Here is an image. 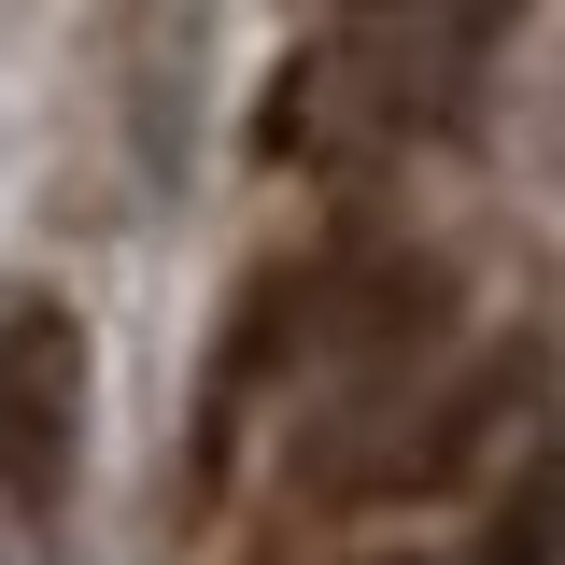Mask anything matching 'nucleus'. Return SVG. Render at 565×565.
<instances>
[{
    "instance_id": "obj_1",
    "label": "nucleus",
    "mask_w": 565,
    "mask_h": 565,
    "mask_svg": "<svg viewBox=\"0 0 565 565\" xmlns=\"http://www.w3.org/2000/svg\"><path fill=\"white\" fill-rule=\"evenodd\" d=\"M71 481H85V326L57 297H14L0 311V509L57 537Z\"/></svg>"
}]
</instances>
